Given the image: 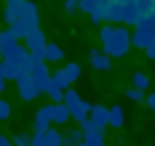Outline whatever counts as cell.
Returning a JSON list of instances; mask_svg holds the SVG:
<instances>
[{"label":"cell","mask_w":155,"mask_h":146,"mask_svg":"<svg viewBox=\"0 0 155 146\" xmlns=\"http://www.w3.org/2000/svg\"><path fill=\"white\" fill-rule=\"evenodd\" d=\"M15 46H17V36L12 34V29H2L0 32V56L5 58Z\"/></svg>","instance_id":"obj_12"},{"label":"cell","mask_w":155,"mask_h":146,"mask_svg":"<svg viewBox=\"0 0 155 146\" xmlns=\"http://www.w3.org/2000/svg\"><path fill=\"white\" fill-rule=\"evenodd\" d=\"M0 146H15V144H12V139H7L5 134H0Z\"/></svg>","instance_id":"obj_30"},{"label":"cell","mask_w":155,"mask_h":146,"mask_svg":"<svg viewBox=\"0 0 155 146\" xmlns=\"http://www.w3.org/2000/svg\"><path fill=\"white\" fill-rule=\"evenodd\" d=\"M153 41H155V24L148 22V19H145V22H138V24H136V32L131 34V44L145 51Z\"/></svg>","instance_id":"obj_3"},{"label":"cell","mask_w":155,"mask_h":146,"mask_svg":"<svg viewBox=\"0 0 155 146\" xmlns=\"http://www.w3.org/2000/svg\"><path fill=\"white\" fill-rule=\"evenodd\" d=\"M10 29H12V34H15L17 39H27V36H29V34L34 32V29H31V27H29L27 22H22V19H19V22H15V24H12Z\"/></svg>","instance_id":"obj_19"},{"label":"cell","mask_w":155,"mask_h":146,"mask_svg":"<svg viewBox=\"0 0 155 146\" xmlns=\"http://www.w3.org/2000/svg\"><path fill=\"white\" fill-rule=\"evenodd\" d=\"M12 144H15V146H31V136L24 134V131H19V134H15Z\"/></svg>","instance_id":"obj_25"},{"label":"cell","mask_w":155,"mask_h":146,"mask_svg":"<svg viewBox=\"0 0 155 146\" xmlns=\"http://www.w3.org/2000/svg\"><path fill=\"white\" fill-rule=\"evenodd\" d=\"M51 80H53V85H56V88H61V90H68V85H70V80L65 78L63 68H61V71H56V73L51 75Z\"/></svg>","instance_id":"obj_22"},{"label":"cell","mask_w":155,"mask_h":146,"mask_svg":"<svg viewBox=\"0 0 155 146\" xmlns=\"http://www.w3.org/2000/svg\"><path fill=\"white\" fill-rule=\"evenodd\" d=\"M126 97L138 102V100H143V92H140V90H136V88H128V90H126Z\"/></svg>","instance_id":"obj_28"},{"label":"cell","mask_w":155,"mask_h":146,"mask_svg":"<svg viewBox=\"0 0 155 146\" xmlns=\"http://www.w3.org/2000/svg\"><path fill=\"white\" fill-rule=\"evenodd\" d=\"M61 58H63V49H61L58 44H48V46H46V51H44V61L56 63V61H61Z\"/></svg>","instance_id":"obj_16"},{"label":"cell","mask_w":155,"mask_h":146,"mask_svg":"<svg viewBox=\"0 0 155 146\" xmlns=\"http://www.w3.org/2000/svg\"><path fill=\"white\" fill-rule=\"evenodd\" d=\"M75 2H80V0H75Z\"/></svg>","instance_id":"obj_35"},{"label":"cell","mask_w":155,"mask_h":146,"mask_svg":"<svg viewBox=\"0 0 155 146\" xmlns=\"http://www.w3.org/2000/svg\"><path fill=\"white\" fill-rule=\"evenodd\" d=\"M148 22H153V24H155V5H153V10H150V15H148Z\"/></svg>","instance_id":"obj_33"},{"label":"cell","mask_w":155,"mask_h":146,"mask_svg":"<svg viewBox=\"0 0 155 146\" xmlns=\"http://www.w3.org/2000/svg\"><path fill=\"white\" fill-rule=\"evenodd\" d=\"M19 19H22V22H27L31 29H39V10H36V5H34V2H29V0H24Z\"/></svg>","instance_id":"obj_9"},{"label":"cell","mask_w":155,"mask_h":146,"mask_svg":"<svg viewBox=\"0 0 155 146\" xmlns=\"http://www.w3.org/2000/svg\"><path fill=\"white\" fill-rule=\"evenodd\" d=\"M80 146H85V144H80Z\"/></svg>","instance_id":"obj_36"},{"label":"cell","mask_w":155,"mask_h":146,"mask_svg":"<svg viewBox=\"0 0 155 146\" xmlns=\"http://www.w3.org/2000/svg\"><path fill=\"white\" fill-rule=\"evenodd\" d=\"M24 44H27L29 56H34V58L44 61V51H46L48 41H46V36H44V32H41V29H34V32H31V34L24 39Z\"/></svg>","instance_id":"obj_4"},{"label":"cell","mask_w":155,"mask_h":146,"mask_svg":"<svg viewBox=\"0 0 155 146\" xmlns=\"http://www.w3.org/2000/svg\"><path fill=\"white\" fill-rule=\"evenodd\" d=\"M61 139H63V146H80L85 136H82L80 129H65V131L61 134Z\"/></svg>","instance_id":"obj_14"},{"label":"cell","mask_w":155,"mask_h":146,"mask_svg":"<svg viewBox=\"0 0 155 146\" xmlns=\"http://www.w3.org/2000/svg\"><path fill=\"white\" fill-rule=\"evenodd\" d=\"M63 102H65V107H68L70 117H73V119H78V122H85V119L90 117V112H92V105H90V102H85L75 90H65Z\"/></svg>","instance_id":"obj_2"},{"label":"cell","mask_w":155,"mask_h":146,"mask_svg":"<svg viewBox=\"0 0 155 146\" xmlns=\"http://www.w3.org/2000/svg\"><path fill=\"white\" fill-rule=\"evenodd\" d=\"M22 5H24V0H5V22H7L10 27H12L15 22H19Z\"/></svg>","instance_id":"obj_11"},{"label":"cell","mask_w":155,"mask_h":146,"mask_svg":"<svg viewBox=\"0 0 155 146\" xmlns=\"http://www.w3.org/2000/svg\"><path fill=\"white\" fill-rule=\"evenodd\" d=\"M31 78H34V80H44V78H51V75H48V66H46V61H39V63H36V68L31 71Z\"/></svg>","instance_id":"obj_20"},{"label":"cell","mask_w":155,"mask_h":146,"mask_svg":"<svg viewBox=\"0 0 155 146\" xmlns=\"http://www.w3.org/2000/svg\"><path fill=\"white\" fill-rule=\"evenodd\" d=\"M145 54H148V58H155V41H153V44L145 49Z\"/></svg>","instance_id":"obj_31"},{"label":"cell","mask_w":155,"mask_h":146,"mask_svg":"<svg viewBox=\"0 0 155 146\" xmlns=\"http://www.w3.org/2000/svg\"><path fill=\"white\" fill-rule=\"evenodd\" d=\"M19 85V97L22 100H36L39 95H41V88H39V83L31 78V75H27V78H22V80H17Z\"/></svg>","instance_id":"obj_7"},{"label":"cell","mask_w":155,"mask_h":146,"mask_svg":"<svg viewBox=\"0 0 155 146\" xmlns=\"http://www.w3.org/2000/svg\"><path fill=\"white\" fill-rule=\"evenodd\" d=\"M131 83H133V88H136V90H140V92H143V90L150 85V78H148L145 73H133V80H131Z\"/></svg>","instance_id":"obj_23"},{"label":"cell","mask_w":155,"mask_h":146,"mask_svg":"<svg viewBox=\"0 0 155 146\" xmlns=\"http://www.w3.org/2000/svg\"><path fill=\"white\" fill-rule=\"evenodd\" d=\"M63 7H65V12H70V15H73V12H78V10H80V2H75V0H65V5H63Z\"/></svg>","instance_id":"obj_29"},{"label":"cell","mask_w":155,"mask_h":146,"mask_svg":"<svg viewBox=\"0 0 155 146\" xmlns=\"http://www.w3.org/2000/svg\"><path fill=\"white\" fill-rule=\"evenodd\" d=\"M80 131H82V136H87V134H90V131H97V129H94V124H92V119H90V117H87V119H85V122H80Z\"/></svg>","instance_id":"obj_27"},{"label":"cell","mask_w":155,"mask_h":146,"mask_svg":"<svg viewBox=\"0 0 155 146\" xmlns=\"http://www.w3.org/2000/svg\"><path fill=\"white\" fill-rule=\"evenodd\" d=\"M31 146H63V139H61V131L58 129H48V131H36L31 136Z\"/></svg>","instance_id":"obj_5"},{"label":"cell","mask_w":155,"mask_h":146,"mask_svg":"<svg viewBox=\"0 0 155 146\" xmlns=\"http://www.w3.org/2000/svg\"><path fill=\"white\" fill-rule=\"evenodd\" d=\"M68 119H70V112H68L65 102H61V105H53V124H65Z\"/></svg>","instance_id":"obj_17"},{"label":"cell","mask_w":155,"mask_h":146,"mask_svg":"<svg viewBox=\"0 0 155 146\" xmlns=\"http://www.w3.org/2000/svg\"><path fill=\"white\" fill-rule=\"evenodd\" d=\"M0 73H2V78H5V80H22V78H27V75L22 73V68H19L17 63L7 61V58H2V61H0Z\"/></svg>","instance_id":"obj_10"},{"label":"cell","mask_w":155,"mask_h":146,"mask_svg":"<svg viewBox=\"0 0 155 146\" xmlns=\"http://www.w3.org/2000/svg\"><path fill=\"white\" fill-rule=\"evenodd\" d=\"M5 88H7V80H5V78H2V73H0V92H2Z\"/></svg>","instance_id":"obj_34"},{"label":"cell","mask_w":155,"mask_h":146,"mask_svg":"<svg viewBox=\"0 0 155 146\" xmlns=\"http://www.w3.org/2000/svg\"><path fill=\"white\" fill-rule=\"evenodd\" d=\"M27 56H29L27 46H19V44H17V46H15V49H12V51H10V54H7L5 58H7V61H12V63H17V66L22 68V63L27 61Z\"/></svg>","instance_id":"obj_15"},{"label":"cell","mask_w":155,"mask_h":146,"mask_svg":"<svg viewBox=\"0 0 155 146\" xmlns=\"http://www.w3.org/2000/svg\"><path fill=\"white\" fill-rule=\"evenodd\" d=\"M90 66L94 71H109L111 68V58L107 54H102V51H92L90 54Z\"/></svg>","instance_id":"obj_13"},{"label":"cell","mask_w":155,"mask_h":146,"mask_svg":"<svg viewBox=\"0 0 155 146\" xmlns=\"http://www.w3.org/2000/svg\"><path fill=\"white\" fill-rule=\"evenodd\" d=\"M148 105H150V109L155 112V92H153V95H148Z\"/></svg>","instance_id":"obj_32"},{"label":"cell","mask_w":155,"mask_h":146,"mask_svg":"<svg viewBox=\"0 0 155 146\" xmlns=\"http://www.w3.org/2000/svg\"><path fill=\"white\" fill-rule=\"evenodd\" d=\"M48 124H53V105H41L39 112H36V117H34V129L44 134V131L51 129Z\"/></svg>","instance_id":"obj_6"},{"label":"cell","mask_w":155,"mask_h":146,"mask_svg":"<svg viewBox=\"0 0 155 146\" xmlns=\"http://www.w3.org/2000/svg\"><path fill=\"white\" fill-rule=\"evenodd\" d=\"M10 114H12V107H10V102L0 97V119L5 122V119H10Z\"/></svg>","instance_id":"obj_26"},{"label":"cell","mask_w":155,"mask_h":146,"mask_svg":"<svg viewBox=\"0 0 155 146\" xmlns=\"http://www.w3.org/2000/svg\"><path fill=\"white\" fill-rule=\"evenodd\" d=\"M90 119H92V124H94V129H97V131H104V129H107V124H109V109H107V107H102V105H92Z\"/></svg>","instance_id":"obj_8"},{"label":"cell","mask_w":155,"mask_h":146,"mask_svg":"<svg viewBox=\"0 0 155 146\" xmlns=\"http://www.w3.org/2000/svg\"><path fill=\"white\" fill-rule=\"evenodd\" d=\"M109 127H114V129L124 127V109H121L119 105L109 107Z\"/></svg>","instance_id":"obj_18"},{"label":"cell","mask_w":155,"mask_h":146,"mask_svg":"<svg viewBox=\"0 0 155 146\" xmlns=\"http://www.w3.org/2000/svg\"><path fill=\"white\" fill-rule=\"evenodd\" d=\"M63 73H65V78H68L70 83H75V80L80 78V63H73V61H70V63L63 68Z\"/></svg>","instance_id":"obj_21"},{"label":"cell","mask_w":155,"mask_h":146,"mask_svg":"<svg viewBox=\"0 0 155 146\" xmlns=\"http://www.w3.org/2000/svg\"><path fill=\"white\" fill-rule=\"evenodd\" d=\"M85 146H104V139H102V131H90L85 139H82Z\"/></svg>","instance_id":"obj_24"},{"label":"cell","mask_w":155,"mask_h":146,"mask_svg":"<svg viewBox=\"0 0 155 146\" xmlns=\"http://www.w3.org/2000/svg\"><path fill=\"white\" fill-rule=\"evenodd\" d=\"M99 39H102V54H107L109 58H121L128 54L131 44V32L126 27H114V24H104L99 29Z\"/></svg>","instance_id":"obj_1"}]
</instances>
